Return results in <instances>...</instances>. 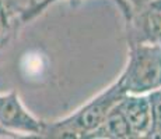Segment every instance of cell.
Wrapping results in <instances>:
<instances>
[{
  "label": "cell",
  "mask_w": 161,
  "mask_h": 139,
  "mask_svg": "<svg viewBox=\"0 0 161 139\" xmlns=\"http://www.w3.org/2000/svg\"><path fill=\"white\" fill-rule=\"evenodd\" d=\"M147 2H150V0H128V3H130L133 7H137V6L143 4V3H147Z\"/></svg>",
  "instance_id": "8fae6325"
},
{
  "label": "cell",
  "mask_w": 161,
  "mask_h": 139,
  "mask_svg": "<svg viewBox=\"0 0 161 139\" xmlns=\"http://www.w3.org/2000/svg\"><path fill=\"white\" fill-rule=\"evenodd\" d=\"M118 104H119L126 121L130 127L133 138L147 137L151 122L147 93H125Z\"/></svg>",
  "instance_id": "5b68a950"
},
{
  "label": "cell",
  "mask_w": 161,
  "mask_h": 139,
  "mask_svg": "<svg viewBox=\"0 0 161 139\" xmlns=\"http://www.w3.org/2000/svg\"><path fill=\"white\" fill-rule=\"evenodd\" d=\"M128 15L129 43L161 46V0H150L133 7Z\"/></svg>",
  "instance_id": "277c9868"
},
{
  "label": "cell",
  "mask_w": 161,
  "mask_h": 139,
  "mask_svg": "<svg viewBox=\"0 0 161 139\" xmlns=\"http://www.w3.org/2000/svg\"><path fill=\"white\" fill-rule=\"evenodd\" d=\"M148 104H150V129L147 137L161 138V88L148 92Z\"/></svg>",
  "instance_id": "ba28073f"
},
{
  "label": "cell",
  "mask_w": 161,
  "mask_h": 139,
  "mask_svg": "<svg viewBox=\"0 0 161 139\" xmlns=\"http://www.w3.org/2000/svg\"><path fill=\"white\" fill-rule=\"evenodd\" d=\"M129 45L128 64L118 79L123 92L143 95L161 88V46L148 43Z\"/></svg>",
  "instance_id": "7a4b0ae2"
},
{
  "label": "cell",
  "mask_w": 161,
  "mask_h": 139,
  "mask_svg": "<svg viewBox=\"0 0 161 139\" xmlns=\"http://www.w3.org/2000/svg\"><path fill=\"white\" fill-rule=\"evenodd\" d=\"M0 127L17 138L38 137L44 128V121L36 118L24 107L15 91L0 93Z\"/></svg>",
  "instance_id": "3957f363"
},
{
  "label": "cell",
  "mask_w": 161,
  "mask_h": 139,
  "mask_svg": "<svg viewBox=\"0 0 161 139\" xmlns=\"http://www.w3.org/2000/svg\"><path fill=\"white\" fill-rule=\"evenodd\" d=\"M123 95L125 92L116 81L72 116L53 122L44 121L41 138H90Z\"/></svg>",
  "instance_id": "6da1fadb"
},
{
  "label": "cell",
  "mask_w": 161,
  "mask_h": 139,
  "mask_svg": "<svg viewBox=\"0 0 161 139\" xmlns=\"http://www.w3.org/2000/svg\"><path fill=\"white\" fill-rule=\"evenodd\" d=\"M56 2H59V0H38V2L32 3L28 7L21 8V20H23V24L28 22V21L34 20L35 17H38L39 14L44 13L49 6H52Z\"/></svg>",
  "instance_id": "9c48e42d"
},
{
  "label": "cell",
  "mask_w": 161,
  "mask_h": 139,
  "mask_svg": "<svg viewBox=\"0 0 161 139\" xmlns=\"http://www.w3.org/2000/svg\"><path fill=\"white\" fill-rule=\"evenodd\" d=\"M8 138H17V137L14 134H11V132H8L7 129L0 127V139H8Z\"/></svg>",
  "instance_id": "30bf717a"
},
{
  "label": "cell",
  "mask_w": 161,
  "mask_h": 139,
  "mask_svg": "<svg viewBox=\"0 0 161 139\" xmlns=\"http://www.w3.org/2000/svg\"><path fill=\"white\" fill-rule=\"evenodd\" d=\"M21 25V7L14 0H0V60L17 38Z\"/></svg>",
  "instance_id": "8992f818"
},
{
  "label": "cell",
  "mask_w": 161,
  "mask_h": 139,
  "mask_svg": "<svg viewBox=\"0 0 161 139\" xmlns=\"http://www.w3.org/2000/svg\"><path fill=\"white\" fill-rule=\"evenodd\" d=\"M90 138H111V139L133 138L130 127H129L128 121H126L119 104H116L107 114V117L101 122V125L90 135Z\"/></svg>",
  "instance_id": "52a82bcc"
}]
</instances>
